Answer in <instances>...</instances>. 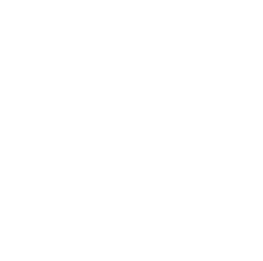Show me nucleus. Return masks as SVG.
Segmentation results:
<instances>
[]
</instances>
